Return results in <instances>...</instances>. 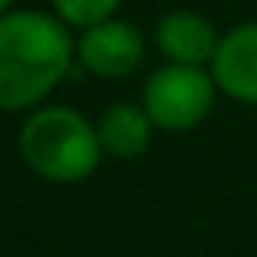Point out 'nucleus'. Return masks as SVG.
I'll use <instances>...</instances> for the list:
<instances>
[{"label": "nucleus", "instance_id": "obj_1", "mask_svg": "<svg viewBox=\"0 0 257 257\" xmlns=\"http://www.w3.org/2000/svg\"><path fill=\"white\" fill-rule=\"evenodd\" d=\"M78 60V39L57 11H8L0 18V109L32 113Z\"/></svg>", "mask_w": 257, "mask_h": 257}, {"label": "nucleus", "instance_id": "obj_2", "mask_svg": "<svg viewBox=\"0 0 257 257\" xmlns=\"http://www.w3.org/2000/svg\"><path fill=\"white\" fill-rule=\"evenodd\" d=\"M18 159L46 183H81L106 159L95 120L71 106H36L18 127Z\"/></svg>", "mask_w": 257, "mask_h": 257}, {"label": "nucleus", "instance_id": "obj_3", "mask_svg": "<svg viewBox=\"0 0 257 257\" xmlns=\"http://www.w3.org/2000/svg\"><path fill=\"white\" fill-rule=\"evenodd\" d=\"M218 85L211 78L208 67L197 64H162L148 74L145 88H141V102L148 109V116L155 120L159 131L166 134H187L197 131L215 102H218Z\"/></svg>", "mask_w": 257, "mask_h": 257}, {"label": "nucleus", "instance_id": "obj_4", "mask_svg": "<svg viewBox=\"0 0 257 257\" xmlns=\"http://www.w3.org/2000/svg\"><path fill=\"white\" fill-rule=\"evenodd\" d=\"M78 64L106 81L131 78L145 64V36L123 18H106L78 32Z\"/></svg>", "mask_w": 257, "mask_h": 257}, {"label": "nucleus", "instance_id": "obj_5", "mask_svg": "<svg viewBox=\"0 0 257 257\" xmlns=\"http://www.w3.org/2000/svg\"><path fill=\"white\" fill-rule=\"evenodd\" d=\"M208 71L225 99L257 106V22H243L222 32Z\"/></svg>", "mask_w": 257, "mask_h": 257}, {"label": "nucleus", "instance_id": "obj_6", "mask_svg": "<svg viewBox=\"0 0 257 257\" xmlns=\"http://www.w3.org/2000/svg\"><path fill=\"white\" fill-rule=\"evenodd\" d=\"M218 29L197 15V11H166L155 29H152V43L155 50L162 53V60L169 64H197V67H208L215 50H218Z\"/></svg>", "mask_w": 257, "mask_h": 257}, {"label": "nucleus", "instance_id": "obj_7", "mask_svg": "<svg viewBox=\"0 0 257 257\" xmlns=\"http://www.w3.org/2000/svg\"><path fill=\"white\" fill-rule=\"evenodd\" d=\"M95 131H99L102 152L109 159L131 162V159H141L152 148V138H155L159 127L148 116L145 102H113L99 113Z\"/></svg>", "mask_w": 257, "mask_h": 257}, {"label": "nucleus", "instance_id": "obj_8", "mask_svg": "<svg viewBox=\"0 0 257 257\" xmlns=\"http://www.w3.org/2000/svg\"><path fill=\"white\" fill-rule=\"evenodd\" d=\"M123 0H53V11L71 25V29H88V25H99L106 18H113L120 11Z\"/></svg>", "mask_w": 257, "mask_h": 257}, {"label": "nucleus", "instance_id": "obj_9", "mask_svg": "<svg viewBox=\"0 0 257 257\" xmlns=\"http://www.w3.org/2000/svg\"><path fill=\"white\" fill-rule=\"evenodd\" d=\"M11 8H15V0H0V18H4V15H8Z\"/></svg>", "mask_w": 257, "mask_h": 257}]
</instances>
